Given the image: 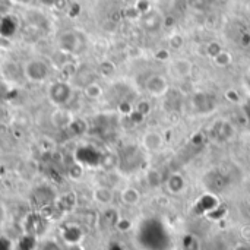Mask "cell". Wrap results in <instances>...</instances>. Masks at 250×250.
Instances as JSON below:
<instances>
[{
  "mask_svg": "<svg viewBox=\"0 0 250 250\" xmlns=\"http://www.w3.org/2000/svg\"><path fill=\"white\" fill-rule=\"evenodd\" d=\"M23 75L31 82H42L50 75V66L41 59H32L23 66Z\"/></svg>",
  "mask_w": 250,
  "mask_h": 250,
  "instance_id": "6da1fadb",
  "label": "cell"
},
{
  "mask_svg": "<svg viewBox=\"0 0 250 250\" xmlns=\"http://www.w3.org/2000/svg\"><path fill=\"white\" fill-rule=\"evenodd\" d=\"M202 183L209 192L220 193L229 188V177L220 170H212V171H208L202 177Z\"/></svg>",
  "mask_w": 250,
  "mask_h": 250,
  "instance_id": "7a4b0ae2",
  "label": "cell"
},
{
  "mask_svg": "<svg viewBox=\"0 0 250 250\" xmlns=\"http://www.w3.org/2000/svg\"><path fill=\"white\" fill-rule=\"evenodd\" d=\"M48 95L54 104L64 105L66 103H69V100L72 97V88H70V85H67L64 82H56L50 86Z\"/></svg>",
  "mask_w": 250,
  "mask_h": 250,
  "instance_id": "3957f363",
  "label": "cell"
},
{
  "mask_svg": "<svg viewBox=\"0 0 250 250\" xmlns=\"http://www.w3.org/2000/svg\"><path fill=\"white\" fill-rule=\"evenodd\" d=\"M145 86H146V91L151 95H154V97H161V95L167 94V91H168V82L161 75L149 76L146 83H145Z\"/></svg>",
  "mask_w": 250,
  "mask_h": 250,
  "instance_id": "277c9868",
  "label": "cell"
},
{
  "mask_svg": "<svg viewBox=\"0 0 250 250\" xmlns=\"http://www.w3.org/2000/svg\"><path fill=\"white\" fill-rule=\"evenodd\" d=\"M166 189L170 195H180L186 189V180L180 173H171L166 180Z\"/></svg>",
  "mask_w": 250,
  "mask_h": 250,
  "instance_id": "5b68a950",
  "label": "cell"
},
{
  "mask_svg": "<svg viewBox=\"0 0 250 250\" xmlns=\"http://www.w3.org/2000/svg\"><path fill=\"white\" fill-rule=\"evenodd\" d=\"M163 136L158 132H146L142 136V146L148 152H157L163 148Z\"/></svg>",
  "mask_w": 250,
  "mask_h": 250,
  "instance_id": "8992f818",
  "label": "cell"
},
{
  "mask_svg": "<svg viewBox=\"0 0 250 250\" xmlns=\"http://www.w3.org/2000/svg\"><path fill=\"white\" fill-rule=\"evenodd\" d=\"M94 201L100 205H110L114 199V193L110 188L107 186H98L92 192Z\"/></svg>",
  "mask_w": 250,
  "mask_h": 250,
  "instance_id": "52a82bcc",
  "label": "cell"
},
{
  "mask_svg": "<svg viewBox=\"0 0 250 250\" xmlns=\"http://www.w3.org/2000/svg\"><path fill=\"white\" fill-rule=\"evenodd\" d=\"M120 199H122V202H123L125 205H127V207H135V205H138L139 201H141V193H139V190H138L136 188L129 186V188H125V189L122 190Z\"/></svg>",
  "mask_w": 250,
  "mask_h": 250,
  "instance_id": "ba28073f",
  "label": "cell"
},
{
  "mask_svg": "<svg viewBox=\"0 0 250 250\" xmlns=\"http://www.w3.org/2000/svg\"><path fill=\"white\" fill-rule=\"evenodd\" d=\"M173 69L179 78H189L193 73V64L188 59H179L174 62Z\"/></svg>",
  "mask_w": 250,
  "mask_h": 250,
  "instance_id": "9c48e42d",
  "label": "cell"
},
{
  "mask_svg": "<svg viewBox=\"0 0 250 250\" xmlns=\"http://www.w3.org/2000/svg\"><path fill=\"white\" fill-rule=\"evenodd\" d=\"M63 239L69 246L79 245V242L82 239V230L76 226H67L66 230L63 231Z\"/></svg>",
  "mask_w": 250,
  "mask_h": 250,
  "instance_id": "30bf717a",
  "label": "cell"
},
{
  "mask_svg": "<svg viewBox=\"0 0 250 250\" xmlns=\"http://www.w3.org/2000/svg\"><path fill=\"white\" fill-rule=\"evenodd\" d=\"M195 105H196V108L199 111H204V113L211 111L215 107L214 101L209 100V95L208 94H196V97H195Z\"/></svg>",
  "mask_w": 250,
  "mask_h": 250,
  "instance_id": "8fae6325",
  "label": "cell"
},
{
  "mask_svg": "<svg viewBox=\"0 0 250 250\" xmlns=\"http://www.w3.org/2000/svg\"><path fill=\"white\" fill-rule=\"evenodd\" d=\"M51 119H53V123H54L57 127H67V126H70V123H72V120H70V113L64 111L63 108L57 110V111L53 114Z\"/></svg>",
  "mask_w": 250,
  "mask_h": 250,
  "instance_id": "7c38bea8",
  "label": "cell"
},
{
  "mask_svg": "<svg viewBox=\"0 0 250 250\" xmlns=\"http://www.w3.org/2000/svg\"><path fill=\"white\" fill-rule=\"evenodd\" d=\"M83 94L89 98V100H98L103 95V88L101 85H98L97 82H89L85 88H83Z\"/></svg>",
  "mask_w": 250,
  "mask_h": 250,
  "instance_id": "4fadbf2b",
  "label": "cell"
},
{
  "mask_svg": "<svg viewBox=\"0 0 250 250\" xmlns=\"http://www.w3.org/2000/svg\"><path fill=\"white\" fill-rule=\"evenodd\" d=\"M182 246H183V250H201V242L196 236L188 234V236H185Z\"/></svg>",
  "mask_w": 250,
  "mask_h": 250,
  "instance_id": "5bb4252c",
  "label": "cell"
},
{
  "mask_svg": "<svg viewBox=\"0 0 250 250\" xmlns=\"http://www.w3.org/2000/svg\"><path fill=\"white\" fill-rule=\"evenodd\" d=\"M214 63L217 64V66H220V67H226V66H229L230 63H231V54L229 53V51H221V53H218L215 57H214Z\"/></svg>",
  "mask_w": 250,
  "mask_h": 250,
  "instance_id": "9a60e30c",
  "label": "cell"
},
{
  "mask_svg": "<svg viewBox=\"0 0 250 250\" xmlns=\"http://www.w3.org/2000/svg\"><path fill=\"white\" fill-rule=\"evenodd\" d=\"M13 4H15L13 0H0V15L1 16L9 15L12 7H13Z\"/></svg>",
  "mask_w": 250,
  "mask_h": 250,
  "instance_id": "2e32d148",
  "label": "cell"
},
{
  "mask_svg": "<svg viewBox=\"0 0 250 250\" xmlns=\"http://www.w3.org/2000/svg\"><path fill=\"white\" fill-rule=\"evenodd\" d=\"M223 51V48H221V45L218 44V42H211L209 45H208V54L214 59L218 53H221Z\"/></svg>",
  "mask_w": 250,
  "mask_h": 250,
  "instance_id": "e0dca14e",
  "label": "cell"
},
{
  "mask_svg": "<svg viewBox=\"0 0 250 250\" xmlns=\"http://www.w3.org/2000/svg\"><path fill=\"white\" fill-rule=\"evenodd\" d=\"M170 45H171L173 48H180V47L183 45V38H182L180 35H173V37L170 38Z\"/></svg>",
  "mask_w": 250,
  "mask_h": 250,
  "instance_id": "ac0fdd59",
  "label": "cell"
},
{
  "mask_svg": "<svg viewBox=\"0 0 250 250\" xmlns=\"http://www.w3.org/2000/svg\"><path fill=\"white\" fill-rule=\"evenodd\" d=\"M41 250H62V248L57 245V242H54V240H47V242L42 245Z\"/></svg>",
  "mask_w": 250,
  "mask_h": 250,
  "instance_id": "d6986e66",
  "label": "cell"
},
{
  "mask_svg": "<svg viewBox=\"0 0 250 250\" xmlns=\"http://www.w3.org/2000/svg\"><path fill=\"white\" fill-rule=\"evenodd\" d=\"M0 250H12L10 242L4 237H0Z\"/></svg>",
  "mask_w": 250,
  "mask_h": 250,
  "instance_id": "ffe728a7",
  "label": "cell"
},
{
  "mask_svg": "<svg viewBox=\"0 0 250 250\" xmlns=\"http://www.w3.org/2000/svg\"><path fill=\"white\" fill-rule=\"evenodd\" d=\"M155 57H157V59H160V60H166V59H168V53H167L166 50H161L160 53H157V54H155Z\"/></svg>",
  "mask_w": 250,
  "mask_h": 250,
  "instance_id": "44dd1931",
  "label": "cell"
},
{
  "mask_svg": "<svg viewBox=\"0 0 250 250\" xmlns=\"http://www.w3.org/2000/svg\"><path fill=\"white\" fill-rule=\"evenodd\" d=\"M44 4H47V6H53V4H57V1L59 0H41Z\"/></svg>",
  "mask_w": 250,
  "mask_h": 250,
  "instance_id": "7402d4cb",
  "label": "cell"
},
{
  "mask_svg": "<svg viewBox=\"0 0 250 250\" xmlns=\"http://www.w3.org/2000/svg\"><path fill=\"white\" fill-rule=\"evenodd\" d=\"M67 250H83L79 245H72V246H69V249Z\"/></svg>",
  "mask_w": 250,
  "mask_h": 250,
  "instance_id": "603a6c76",
  "label": "cell"
},
{
  "mask_svg": "<svg viewBox=\"0 0 250 250\" xmlns=\"http://www.w3.org/2000/svg\"><path fill=\"white\" fill-rule=\"evenodd\" d=\"M245 111H246V116H248V117L250 119V101H249V104L245 107Z\"/></svg>",
  "mask_w": 250,
  "mask_h": 250,
  "instance_id": "cb8c5ba5",
  "label": "cell"
},
{
  "mask_svg": "<svg viewBox=\"0 0 250 250\" xmlns=\"http://www.w3.org/2000/svg\"><path fill=\"white\" fill-rule=\"evenodd\" d=\"M236 250H250L249 246H245V245H242V246H237Z\"/></svg>",
  "mask_w": 250,
  "mask_h": 250,
  "instance_id": "d4e9b609",
  "label": "cell"
},
{
  "mask_svg": "<svg viewBox=\"0 0 250 250\" xmlns=\"http://www.w3.org/2000/svg\"><path fill=\"white\" fill-rule=\"evenodd\" d=\"M3 217H4V211H3V208L0 207V223L3 221Z\"/></svg>",
  "mask_w": 250,
  "mask_h": 250,
  "instance_id": "484cf974",
  "label": "cell"
},
{
  "mask_svg": "<svg viewBox=\"0 0 250 250\" xmlns=\"http://www.w3.org/2000/svg\"><path fill=\"white\" fill-rule=\"evenodd\" d=\"M13 1H15V3H19L21 0H13ZM28 1H29V0H22V3H28Z\"/></svg>",
  "mask_w": 250,
  "mask_h": 250,
  "instance_id": "4316f807",
  "label": "cell"
},
{
  "mask_svg": "<svg viewBox=\"0 0 250 250\" xmlns=\"http://www.w3.org/2000/svg\"><path fill=\"white\" fill-rule=\"evenodd\" d=\"M248 204H249V207H250V196H249V199H248Z\"/></svg>",
  "mask_w": 250,
  "mask_h": 250,
  "instance_id": "83f0119b",
  "label": "cell"
}]
</instances>
